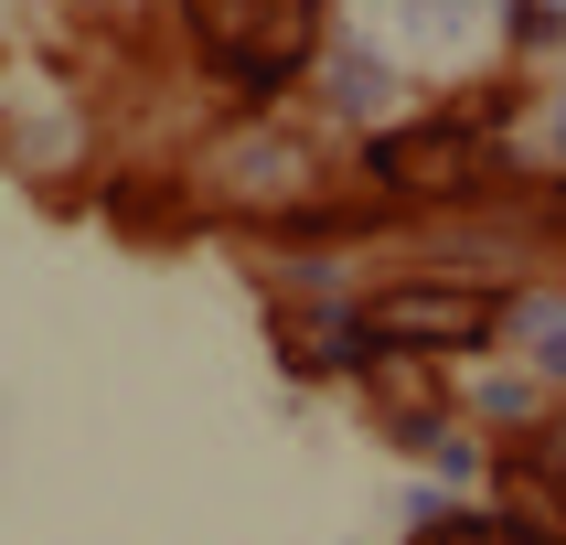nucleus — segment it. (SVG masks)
Wrapping results in <instances>:
<instances>
[{"label":"nucleus","instance_id":"nucleus-1","mask_svg":"<svg viewBox=\"0 0 566 545\" xmlns=\"http://www.w3.org/2000/svg\"><path fill=\"white\" fill-rule=\"evenodd\" d=\"M192 32L235 75H289L311 54V0H192Z\"/></svg>","mask_w":566,"mask_h":545},{"label":"nucleus","instance_id":"nucleus-3","mask_svg":"<svg viewBox=\"0 0 566 545\" xmlns=\"http://www.w3.org/2000/svg\"><path fill=\"white\" fill-rule=\"evenodd\" d=\"M428 545H513V535H492V524H460V535H428Z\"/></svg>","mask_w":566,"mask_h":545},{"label":"nucleus","instance_id":"nucleus-2","mask_svg":"<svg viewBox=\"0 0 566 545\" xmlns=\"http://www.w3.org/2000/svg\"><path fill=\"white\" fill-rule=\"evenodd\" d=\"M375 332H396V343H471V332H481V289H439V279L385 289Z\"/></svg>","mask_w":566,"mask_h":545}]
</instances>
